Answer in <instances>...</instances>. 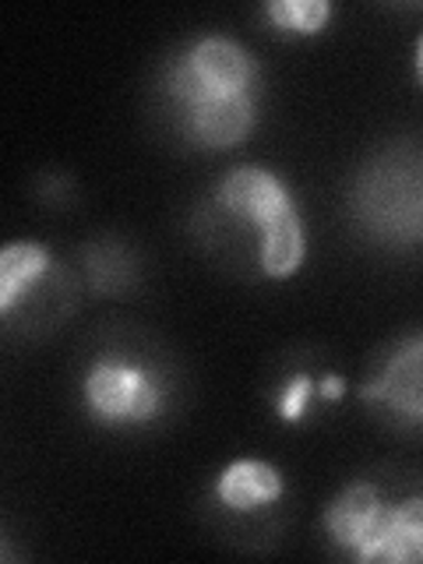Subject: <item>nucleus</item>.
I'll use <instances>...</instances> for the list:
<instances>
[{"mask_svg": "<svg viewBox=\"0 0 423 564\" xmlns=\"http://www.w3.org/2000/svg\"><path fill=\"white\" fill-rule=\"evenodd\" d=\"M364 399L388 402L395 410H405L413 420L420 416V343L413 339L402 357L384 370V378L375 388H364Z\"/></svg>", "mask_w": 423, "mask_h": 564, "instance_id": "obj_6", "label": "nucleus"}, {"mask_svg": "<svg viewBox=\"0 0 423 564\" xmlns=\"http://www.w3.org/2000/svg\"><path fill=\"white\" fill-rule=\"evenodd\" d=\"M88 405L102 420H152L159 410V384L134 364L102 360L93 367V375L85 381Z\"/></svg>", "mask_w": 423, "mask_h": 564, "instance_id": "obj_2", "label": "nucleus"}, {"mask_svg": "<svg viewBox=\"0 0 423 564\" xmlns=\"http://www.w3.org/2000/svg\"><path fill=\"white\" fill-rule=\"evenodd\" d=\"M251 78H254V61L247 57V50H240L229 40H219V35H212V40H202L181 64L173 67L170 88L191 106L208 96L247 93Z\"/></svg>", "mask_w": 423, "mask_h": 564, "instance_id": "obj_1", "label": "nucleus"}, {"mask_svg": "<svg viewBox=\"0 0 423 564\" xmlns=\"http://www.w3.org/2000/svg\"><path fill=\"white\" fill-rule=\"evenodd\" d=\"M187 128L208 149H229L254 128V102L247 93L208 96L187 106Z\"/></svg>", "mask_w": 423, "mask_h": 564, "instance_id": "obj_4", "label": "nucleus"}, {"mask_svg": "<svg viewBox=\"0 0 423 564\" xmlns=\"http://www.w3.org/2000/svg\"><path fill=\"white\" fill-rule=\"evenodd\" d=\"M50 254L40 243H8L0 247V311H8L35 279L46 272Z\"/></svg>", "mask_w": 423, "mask_h": 564, "instance_id": "obj_8", "label": "nucleus"}, {"mask_svg": "<svg viewBox=\"0 0 423 564\" xmlns=\"http://www.w3.org/2000/svg\"><path fill=\"white\" fill-rule=\"evenodd\" d=\"M219 205L254 226L272 223L275 216L293 208L290 191L282 187V181H275L269 170L258 166H240L229 173L219 184Z\"/></svg>", "mask_w": 423, "mask_h": 564, "instance_id": "obj_3", "label": "nucleus"}, {"mask_svg": "<svg viewBox=\"0 0 423 564\" xmlns=\"http://www.w3.org/2000/svg\"><path fill=\"white\" fill-rule=\"evenodd\" d=\"M392 533H395V508H388V505L378 501V508L370 511V519H367L364 533H360V540H357L352 551H357L364 561L384 557L388 543H392Z\"/></svg>", "mask_w": 423, "mask_h": 564, "instance_id": "obj_12", "label": "nucleus"}, {"mask_svg": "<svg viewBox=\"0 0 423 564\" xmlns=\"http://www.w3.org/2000/svg\"><path fill=\"white\" fill-rule=\"evenodd\" d=\"M423 551V505L410 501L395 508V533L392 543H388L384 557L388 561H416Z\"/></svg>", "mask_w": 423, "mask_h": 564, "instance_id": "obj_10", "label": "nucleus"}, {"mask_svg": "<svg viewBox=\"0 0 423 564\" xmlns=\"http://www.w3.org/2000/svg\"><path fill=\"white\" fill-rule=\"evenodd\" d=\"M322 392H325V399H339V395H343V381H339V378H328V381L322 384Z\"/></svg>", "mask_w": 423, "mask_h": 564, "instance_id": "obj_14", "label": "nucleus"}, {"mask_svg": "<svg viewBox=\"0 0 423 564\" xmlns=\"http://www.w3.org/2000/svg\"><path fill=\"white\" fill-rule=\"evenodd\" d=\"M269 14L279 29H290V32H322L328 22V4L325 0H275L269 4Z\"/></svg>", "mask_w": 423, "mask_h": 564, "instance_id": "obj_11", "label": "nucleus"}, {"mask_svg": "<svg viewBox=\"0 0 423 564\" xmlns=\"http://www.w3.org/2000/svg\"><path fill=\"white\" fill-rule=\"evenodd\" d=\"M282 494V476L269 463L240 458L219 476V498L234 511H251L258 505H269Z\"/></svg>", "mask_w": 423, "mask_h": 564, "instance_id": "obj_5", "label": "nucleus"}, {"mask_svg": "<svg viewBox=\"0 0 423 564\" xmlns=\"http://www.w3.org/2000/svg\"><path fill=\"white\" fill-rule=\"evenodd\" d=\"M300 258H304V229H300L296 212L290 208L261 226V264L269 275L282 279L296 272Z\"/></svg>", "mask_w": 423, "mask_h": 564, "instance_id": "obj_7", "label": "nucleus"}, {"mask_svg": "<svg viewBox=\"0 0 423 564\" xmlns=\"http://www.w3.org/2000/svg\"><path fill=\"white\" fill-rule=\"evenodd\" d=\"M375 508H378L375 487H367V484L349 487L343 498L328 508V516H325V525H328L332 540L343 543V546H357V540H360L364 525H367L370 511H375Z\"/></svg>", "mask_w": 423, "mask_h": 564, "instance_id": "obj_9", "label": "nucleus"}, {"mask_svg": "<svg viewBox=\"0 0 423 564\" xmlns=\"http://www.w3.org/2000/svg\"><path fill=\"white\" fill-rule=\"evenodd\" d=\"M311 402V378H296L286 392H282V402H279V413L286 420H300L304 413V405Z\"/></svg>", "mask_w": 423, "mask_h": 564, "instance_id": "obj_13", "label": "nucleus"}]
</instances>
